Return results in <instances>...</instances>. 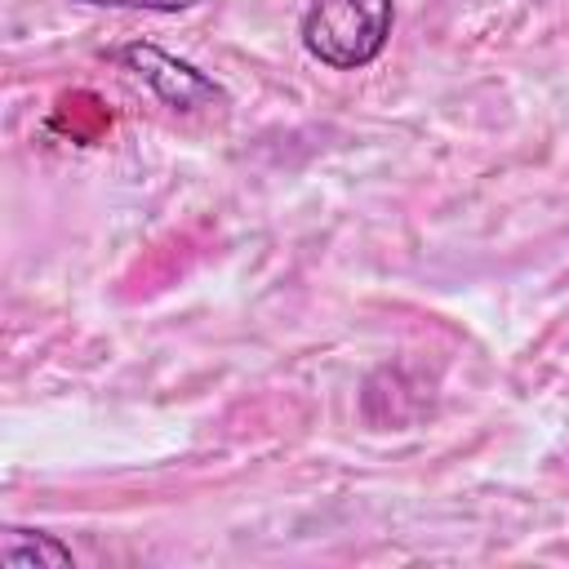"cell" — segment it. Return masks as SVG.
Returning a JSON list of instances; mask_svg holds the SVG:
<instances>
[{
    "instance_id": "1",
    "label": "cell",
    "mask_w": 569,
    "mask_h": 569,
    "mask_svg": "<svg viewBox=\"0 0 569 569\" xmlns=\"http://www.w3.org/2000/svg\"><path fill=\"white\" fill-rule=\"evenodd\" d=\"M391 27L396 0H311L302 13V49L333 71H360L387 49Z\"/></svg>"
},
{
    "instance_id": "2",
    "label": "cell",
    "mask_w": 569,
    "mask_h": 569,
    "mask_svg": "<svg viewBox=\"0 0 569 569\" xmlns=\"http://www.w3.org/2000/svg\"><path fill=\"white\" fill-rule=\"evenodd\" d=\"M120 62H124L164 107H173V111H200V107L227 102V93H222L218 80H209L200 67H191V62L164 53L160 44H142V40H138V44H124V49H120Z\"/></svg>"
},
{
    "instance_id": "3",
    "label": "cell",
    "mask_w": 569,
    "mask_h": 569,
    "mask_svg": "<svg viewBox=\"0 0 569 569\" xmlns=\"http://www.w3.org/2000/svg\"><path fill=\"white\" fill-rule=\"evenodd\" d=\"M0 560L9 569H71L76 565L67 542H58L44 529H18V525L0 533Z\"/></svg>"
},
{
    "instance_id": "4",
    "label": "cell",
    "mask_w": 569,
    "mask_h": 569,
    "mask_svg": "<svg viewBox=\"0 0 569 569\" xmlns=\"http://www.w3.org/2000/svg\"><path fill=\"white\" fill-rule=\"evenodd\" d=\"M89 9H142V13H187L200 0H76Z\"/></svg>"
}]
</instances>
